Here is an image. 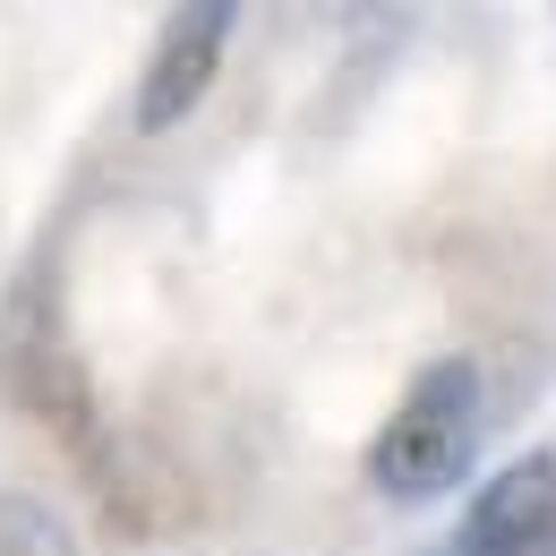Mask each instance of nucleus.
I'll return each mask as SVG.
<instances>
[{
    "mask_svg": "<svg viewBox=\"0 0 556 556\" xmlns=\"http://www.w3.org/2000/svg\"><path fill=\"white\" fill-rule=\"evenodd\" d=\"M480 437H488V377L480 359H428L403 403L386 412V428L368 437V488L386 505H437L471 480L480 463Z\"/></svg>",
    "mask_w": 556,
    "mask_h": 556,
    "instance_id": "obj_1",
    "label": "nucleus"
},
{
    "mask_svg": "<svg viewBox=\"0 0 556 556\" xmlns=\"http://www.w3.org/2000/svg\"><path fill=\"white\" fill-rule=\"evenodd\" d=\"M231 35H240V9L231 0H189V9L163 17V35H154V52H146V70H138V103H129L138 138H172L206 103L223 61H231Z\"/></svg>",
    "mask_w": 556,
    "mask_h": 556,
    "instance_id": "obj_2",
    "label": "nucleus"
},
{
    "mask_svg": "<svg viewBox=\"0 0 556 556\" xmlns=\"http://www.w3.org/2000/svg\"><path fill=\"white\" fill-rule=\"evenodd\" d=\"M419 556H556V454H522Z\"/></svg>",
    "mask_w": 556,
    "mask_h": 556,
    "instance_id": "obj_3",
    "label": "nucleus"
},
{
    "mask_svg": "<svg viewBox=\"0 0 556 556\" xmlns=\"http://www.w3.org/2000/svg\"><path fill=\"white\" fill-rule=\"evenodd\" d=\"M0 556H86V548H77V522L52 496L0 488Z\"/></svg>",
    "mask_w": 556,
    "mask_h": 556,
    "instance_id": "obj_4",
    "label": "nucleus"
}]
</instances>
